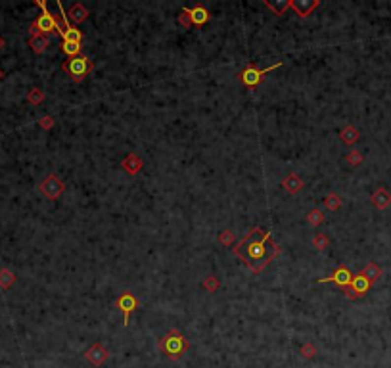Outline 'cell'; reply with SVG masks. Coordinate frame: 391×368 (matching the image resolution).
<instances>
[{
	"label": "cell",
	"mask_w": 391,
	"mask_h": 368,
	"mask_svg": "<svg viewBox=\"0 0 391 368\" xmlns=\"http://www.w3.org/2000/svg\"><path fill=\"white\" fill-rule=\"evenodd\" d=\"M370 201H372V205L376 209H386V207H390L391 205V194L388 188H378L376 192L370 196Z\"/></svg>",
	"instance_id": "cell-12"
},
{
	"label": "cell",
	"mask_w": 391,
	"mask_h": 368,
	"mask_svg": "<svg viewBox=\"0 0 391 368\" xmlns=\"http://www.w3.org/2000/svg\"><path fill=\"white\" fill-rule=\"evenodd\" d=\"M38 123H40V127H42V129H50V127L54 125V119L52 117H42Z\"/></svg>",
	"instance_id": "cell-32"
},
{
	"label": "cell",
	"mask_w": 391,
	"mask_h": 368,
	"mask_svg": "<svg viewBox=\"0 0 391 368\" xmlns=\"http://www.w3.org/2000/svg\"><path fill=\"white\" fill-rule=\"evenodd\" d=\"M301 355L303 357H313V355H315V347H313V345H303Z\"/></svg>",
	"instance_id": "cell-31"
},
{
	"label": "cell",
	"mask_w": 391,
	"mask_h": 368,
	"mask_svg": "<svg viewBox=\"0 0 391 368\" xmlns=\"http://www.w3.org/2000/svg\"><path fill=\"white\" fill-rule=\"evenodd\" d=\"M219 280H217V276H207L205 280H203V288L207 290V292H217L219 290Z\"/></svg>",
	"instance_id": "cell-28"
},
{
	"label": "cell",
	"mask_w": 391,
	"mask_h": 368,
	"mask_svg": "<svg viewBox=\"0 0 391 368\" xmlns=\"http://www.w3.org/2000/svg\"><path fill=\"white\" fill-rule=\"evenodd\" d=\"M324 203H326L328 211H338L341 207V198H339L338 194H328L326 200H324Z\"/></svg>",
	"instance_id": "cell-24"
},
{
	"label": "cell",
	"mask_w": 391,
	"mask_h": 368,
	"mask_svg": "<svg viewBox=\"0 0 391 368\" xmlns=\"http://www.w3.org/2000/svg\"><path fill=\"white\" fill-rule=\"evenodd\" d=\"M67 18L73 19L75 23H83L85 19L89 18V10H87L83 4H73L71 8H69V14H67Z\"/></svg>",
	"instance_id": "cell-18"
},
{
	"label": "cell",
	"mask_w": 391,
	"mask_h": 368,
	"mask_svg": "<svg viewBox=\"0 0 391 368\" xmlns=\"http://www.w3.org/2000/svg\"><path fill=\"white\" fill-rule=\"evenodd\" d=\"M64 52L67 54L69 58H77V56H81V52H83V46L79 44V42H64Z\"/></svg>",
	"instance_id": "cell-22"
},
{
	"label": "cell",
	"mask_w": 391,
	"mask_h": 368,
	"mask_svg": "<svg viewBox=\"0 0 391 368\" xmlns=\"http://www.w3.org/2000/svg\"><path fill=\"white\" fill-rule=\"evenodd\" d=\"M234 238H236V236H234V232L228 230V228H227V230H223V232L219 234V242H221L223 245H232L234 244Z\"/></svg>",
	"instance_id": "cell-26"
},
{
	"label": "cell",
	"mask_w": 391,
	"mask_h": 368,
	"mask_svg": "<svg viewBox=\"0 0 391 368\" xmlns=\"http://www.w3.org/2000/svg\"><path fill=\"white\" fill-rule=\"evenodd\" d=\"M186 12H188V16L192 19V25H205L207 21H209V12H207V8L205 6H201V4H197L194 8H186Z\"/></svg>",
	"instance_id": "cell-11"
},
{
	"label": "cell",
	"mask_w": 391,
	"mask_h": 368,
	"mask_svg": "<svg viewBox=\"0 0 391 368\" xmlns=\"http://www.w3.org/2000/svg\"><path fill=\"white\" fill-rule=\"evenodd\" d=\"M265 6H267L268 10L274 14V16L282 18L286 12L292 8V0H274V2H268V0H265Z\"/></svg>",
	"instance_id": "cell-16"
},
{
	"label": "cell",
	"mask_w": 391,
	"mask_h": 368,
	"mask_svg": "<svg viewBox=\"0 0 391 368\" xmlns=\"http://www.w3.org/2000/svg\"><path fill=\"white\" fill-rule=\"evenodd\" d=\"M317 6H319L317 0H295V2H292V8L295 10V14L299 18H307Z\"/></svg>",
	"instance_id": "cell-13"
},
{
	"label": "cell",
	"mask_w": 391,
	"mask_h": 368,
	"mask_svg": "<svg viewBox=\"0 0 391 368\" xmlns=\"http://www.w3.org/2000/svg\"><path fill=\"white\" fill-rule=\"evenodd\" d=\"M38 190L42 196H46L48 200H58L64 190H65V184L62 178H58L56 175H48L40 184H38Z\"/></svg>",
	"instance_id": "cell-6"
},
{
	"label": "cell",
	"mask_w": 391,
	"mask_h": 368,
	"mask_svg": "<svg viewBox=\"0 0 391 368\" xmlns=\"http://www.w3.org/2000/svg\"><path fill=\"white\" fill-rule=\"evenodd\" d=\"M370 286H372V282L368 280L362 272H358L353 276V282H351V286L349 288H345L343 292H345V296L349 299H357V298H362L368 290H370Z\"/></svg>",
	"instance_id": "cell-7"
},
{
	"label": "cell",
	"mask_w": 391,
	"mask_h": 368,
	"mask_svg": "<svg viewBox=\"0 0 391 368\" xmlns=\"http://www.w3.org/2000/svg\"><path fill=\"white\" fill-rule=\"evenodd\" d=\"M307 223H309L311 227H320V225L324 223V213H322L319 207L311 209L307 213Z\"/></svg>",
	"instance_id": "cell-21"
},
{
	"label": "cell",
	"mask_w": 391,
	"mask_h": 368,
	"mask_svg": "<svg viewBox=\"0 0 391 368\" xmlns=\"http://www.w3.org/2000/svg\"><path fill=\"white\" fill-rule=\"evenodd\" d=\"M345 159H347V163H349L351 167H358V165L362 163V154H360L358 150H351Z\"/></svg>",
	"instance_id": "cell-25"
},
{
	"label": "cell",
	"mask_w": 391,
	"mask_h": 368,
	"mask_svg": "<svg viewBox=\"0 0 391 368\" xmlns=\"http://www.w3.org/2000/svg\"><path fill=\"white\" fill-rule=\"evenodd\" d=\"M107 357H109V353H107V349L102 343L90 345L89 349H87V353H85V359L89 361L90 365H94V367H102L107 361Z\"/></svg>",
	"instance_id": "cell-10"
},
{
	"label": "cell",
	"mask_w": 391,
	"mask_h": 368,
	"mask_svg": "<svg viewBox=\"0 0 391 368\" xmlns=\"http://www.w3.org/2000/svg\"><path fill=\"white\" fill-rule=\"evenodd\" d=\"M115 305H117V309L123 313V324L125 326H129V320H130V313L140 305V301L134 298L130 292H125L121 298H117L115 301Z\"/></svg>",
	"instance_id": "cell-8"
},
{
	"label": "cell",
	"mask_w": 391,
	"mask_h": 368,
	"mask_svg": "<svg viewBox=\"0 0 391 368\" xmlns=\"http://www.w3.org/2000/svg\"><path fill=\"white\" fill-rule=\"evenodd\" d=\"M2 44H4V40H2V38H0V48H2Z\"/></svg>",
	"instance_id": "cell-33"
},
{
	"label": "cell",
	"mask_w": 391,
	"mask_h": 368,
	"mask_svg": "<svg viewBox=\"0 0 391 368\" xmlns=\"http://www.w3.org/2000/svg\"><path fill=\"white\" fill-rule=\"evenodd\" d=\"M278 67H282V62H276L274 66H270L267 69H257L255 66H248L244 71H240V75H238V79H240V83L244 85V87L248 88H255L259 87L263 81H265V75L270 73V71L278 69Z\"/></svg>",
	"instance_id": "cell-5"
},
{
	"label": "cell",
	"mask_w": 391,
	"mask_h": 368,
	"mask_svg": "<svg viewBox=\"0 0 391 368\" xmlns=\"http://www.w3.org/2000/svg\"><path fill=\"white\" fill-rule=\"evenodd\" d=\"M282 186H284L286 192L297 194L303 188V186H305V182H303V178L299 175H295V173H290V175H288L284 180H282Z\"/></svg>",
	"instance_id": "cell-14"
},
{
	"label": "cell",
	"mask_w": 391,
	"mask_h": 368,
	"mask_svg": "<svg viewBox=\"0 0 391 368\" xmlns=\"http://www.w3.org/2000/svg\"><path fill=\"white\" fill-rule=\"evenodd\" d=\"M178 23H180V25H184V27H192V19H190V16H188L186 8H182V10H180V14H178Z\"/></svg>",
	"instance_id": "cell-30"
},
{
	"label": "cell",
	"mask_w": 391,
	"mask_h": 368,
	"mask_svg": "<svg viewBox=\"0 0 391 368\" xmlns=\"http://www.w3.org/2000/svg\"><path fill=\"white\" fill-rule=\"evenodd\" d=\"M36 4L42 8V14L36 18V21L31 25V33L33 35H44V33H64V27L60 25V21L54 18L52 14L48 12L46 8V2L42 0H36Z\"/></svg>",
	"instance_id": "cell-3"
},
{
	"label": "cell",
	"mask_w": 391,
	"mask_h": 368,
	"mask_svg": "<svg viewBox=\"0 0 391 368\" xmlns=\"http://www.w3.org/2000/svg\"><path fill=\"white\" fill-rule=\"evenodd\" d=\"M142 165H144L142 159L138 158L136 154H129V156L121 161V167H123L129 175H136V173L142 169Z\"/></svg>",
	"instance_id": "cell-15"
},
{
	"label": "cell",
	"mask_w": 391,
	"mask_h": 368,
	"mask_svg": "<svg viewBox=\"0 0 391 368\" xmlns=\"http://www.w3.org/2000/svg\"><path fill=\"white\" fill-rule=\"evenodd\" d=\"M360 272H362V274H364V276H366L368 280L372 282V284L376 280H378L380 276H382V268L378 267V263H374V261H370V263L366 265V267H364V268H362Z\"/></svg>",
	"instance_id": "cell-20"
},
{
	"label": "cell",
	"mask_w": 391,
	"mask_h": 368,
	"mask_svg": "<svg viewBox=\"0 0 391 368\" xmlns=\"http://www.w3.org/2000/svg\"><path fill=\"white\" fill-rule=\"evenodd\" d=\"M42 98H44V92H42L40 88H33L31 94H29V102H31V104H40Z\"/></svg>",
	"instance_id": "cell-29"
},
{
	"label": "cell",
	"mask_w": 391,
	"mask_h": 368,
	"mask_svg": "<svg viewBox=\"0 0 391 368\" xmlns=\"http://www.w3.org/2000/svg\"><path fill=\"white\" fill-rule=\"evenodd\" d=\"M14 274L10 272V270H0V286L2 288H8V286H12L14 284Z\"/></svg>",
	"instance_id": "cell-27"
},
{
	"label": "cell",
	"mask_w": 391,
	"mask_h": 368,
	"mask_svg": "<svg viewBox=\"0 0 391 368\" xmlns=\"http://www.w3.org/2000/svg\"><path fill=\"white\" fill-rule=\"evenodd\" d=\"M270 232H265L263 238H255L249 242L242 240L234 247V253L248 265L251 272H261L270 261L280 255V245L270 242Z\"/></svg>",
	"instance_id": "cell-1"
},
{
	"label": "cell",
	"mask_w": 391,
	"mask_h": 368,
	"mask_svg": "<svg viewBox=\"0 0 391 368\" xmlns=\"http://www.w3.org/2000/svg\"><path fill=\"white\" fill-rule=\"evenodd\" d=\"M353 276L355 274H351V270L345 267V265H341V267H338L336 270H334V274L332 276H328V278H322V280H319V284H326V282H336L339 288H349L351 286V282H353Z\"/></svg>",
	"instance_id": "cell-9"
},
{
	"label": "cell",
	"mask_w": 391,
	"mask_h": 368,
	"mask_svg": "<svg viewBox=\"0 0 391 368\" xmlns=\"http://www.w3.org/2000/svg\"><path fill=\"white\" fill-rule=\"evenodd\" d=\"M339 138L343 144H347V146H353L358 138H360V133L357 131V127L353 125H347V127H343L341 129V133H339Z\"/></svg>",
	"instance_id": "cell-17"
},
{
	"label": "cell",
	"mask_w": 391,
	"mask_h": 368,
	"mask_svg": "<svg viewBox=\"0 0 391 368\" xmlns=\"http://www.w3.org/2000/svg\"><path fill=\"white\" fill-rule=\"evenodd\" d=\"M92 69H94V64L90 62V58L83 56V54L64 64V71H65V73L71 77L73 81H77V83H81V81H83L87 75H90V73H92Z\"/></svg>",
	"instance_id": "cell-4"
},
{
	"label": "cell",
	"mask_w": 391,
	"mask_h": 368,
	"mask_svg": "<svg viewBox=\"0 0 391 368\" xmlns=\"http://www.w3.org/2000/svg\"><path fill=\"white\" fill-rule=\"evenodd\" d=\"M48 44H50V42H48V38L44 35H33L31 36V40H29V46H31L36 54L44 52V50L48 48Z\"/></svg>",
	"instance_id": "cell-19"
},
{
	"label": "cell",
	"mask_w": 391,
	"mask_h": 368,
	"mask_svg": "<svg viewBox=\"0 0 391 368\" xmlns=\"http://www.w3.org/2000/svg\"><path fill=\"white\" fill-rule=\"evenodd\" d=\"M313 245H315V249H317V251H324V249L330 245V238H328L326 234L319 232V234L313 238Z\"/></svg>",
	"instance_id": "cell-23"
},
{
	"label": "cell",
	"mask_w": 391,
	"mask_h": 368,
	"mask_svg": "<svg viewBox=\"0 0 391 368\" xmlns=\"http://www.w3.org/2000/svg\"><path fill=\"white\" fill-rule=\"evenodd\" d=\"M188 349H190L188 339L178 330H171L160 339V351L171 361H178Z\"/></svg>",
	"instance_id": "cell-2"
}]
</instances>
